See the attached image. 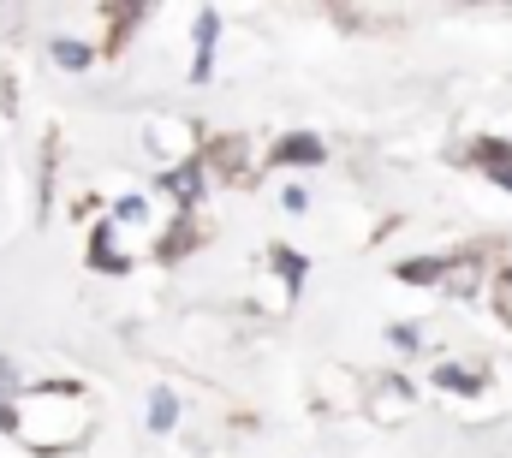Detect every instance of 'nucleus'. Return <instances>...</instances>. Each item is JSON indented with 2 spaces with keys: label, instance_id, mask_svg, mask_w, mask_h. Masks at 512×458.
Returning a JSON list of instances; mask_svg holds the SVG:
<instances>
[{
  "label": "nucleus",
  "instance_id": "f257e3e1",
  "mask_svg": "<svg viewBox=\"0 0 512 458\" xmlns=\"http://www.w3.org/2000/svg\"><path fill=\"white\" fill-rule=\"evenodd\" d=\"M471 161H477V167H489V173H495V185H507V191H512V143L483 137V143L471 149Z\"/></svg>",
  "mask_w": 512,
  "mask_h": 458
},
{
  "label": "nucleus",
  "instance_id": "f03ea898",
  "mask_svg": "<svg viewBox=\"0 0 512 458\" xmlns=\"http://www.w3.org/2000/svg\"><path fill=\"white\" fill-rule=\"evenodd\" d=\"M322 161V143L316 137H286L274 143V167H316Z\"/></svg>",
  "mask_w": 512,
  "mask_h": 458
},
{
  "label": "nucleus",
  "instance_id": "7ed1b4c3",
  "mask_svg": "<svg viewBox=\"0 0 512 458\" xmlns=\"http://www.w3.org/2000/svg\"><path fill=\"white\" fill-rule=\"evenodd\" d=\"M215 30H221V18H215V12H197V78H209V60H215Z\"/></svg>",
  "mask_w": 512,
  "mask_h": 458
},
{
  "label": "nucleus",
  "instance_id": "20e7f679",
  "mask_svg": "<svg viewBox=\"0 0 512 458\" xmlns=\"http://www.w3.org/2000/svg\"><path fill=\"white\" fill-rule=\"evenodd\" d=\"M447 274V256H417V262H399V280H411V286H429V280H441Z\"/></svg>",
  "mask_w": 512,
  "mask_h": 458
},
{
  "label": "nucleus",
  "instance_id": "39448f33",
  "mask_svg": "<svg viewBox=\"0 0 512 458\" xmlns=\"http://www.w3.org/2000/svg\"><path fill=\"white\" fill-rule=\"evenodd\" d=\"M197 179H203V167H197V161H185V167H173V173H167V191H173V197H185V203H191V197H197V191H203V185H197Z\"/></svg>",
  "mask_w": 512,
  "mask_h": 458
},
{
  "label": "nucleus",
  "instance_id": "423d86ee",
  "mask_svg": "<svg viewBox=\"0 0 512 458\" xmlns=\"http://www.w3.org/2000/svg\"><path fill=\"white\" fill-rule=\"evenodd\" d=\"M435 381H441V387H453V393H477V387H483V375H477V369H459V363H447Z\"/></svg>",
  "mask_w": 512,
  "mask_h": 458
},
{
  "label": "nucleus",
  "instance_id": "0eeeda50",
  "mask_svg": "<svg viewBox=\"0 0 512 458\" xmlns=\"http://www.w3.org/2000/svg\"><path fill=\"white\" fill-rule=\"evenodd\" d=\"M54 60H60V66H72V72H84V66H90V48H84V42H72V36H60V42H54Z\"/></svg>",
  "mask_w": 512,
  "mask_h": 458
},
{
  "label": "nucleus",
  "instance_id": "6e6552de",
  "mask_svg": "<svg viewBox=\"0 0 512 458\" xmlns=\"http://www.w3.org/2000/svg\"><path fill=\"white\" fill-rule=\"evenodd\" d=\"M173 417H179V399L173 393H155L149 399V429H173Z\"/></svg>",
  "mask_w": 512,
  "mask_h": 458
},
{
  "label": "nucleus",
  "instance_id": "1a4fd4ad",
  "mask_svg": "<svg viewBox=\"0 0 512 458\" xmlns=\"http://www.w3.org/2000/svg\"><path fill=\"white\" fill-rule=\"evenodd\" d=\"M495 310H501V316L512 322V268L501 274V280H495Z\"/></svg>",
  "mask_w": 512,
  "mask_h": 458
}]
</instances>
